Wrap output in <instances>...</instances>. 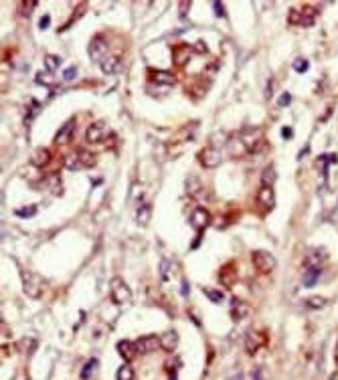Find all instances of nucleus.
I'll return each instance as SVG.
<instances>
[{"mask_svg":"<svg viewBox=\"0 0 338 380\" xmlns=\"http://www.w3.org/2000/svg\"><path fill=\"white\" fill-rule=\"evenodd\" d=\"M261 140H264V134H261L259 127H245L243 131L235 134V136L227 142V148H229V152H231L233 158H241V156H245V154L255 152V150L259 148Z\"/></svg>","mask_w":338,"mask_h":380,"instance_id":"1","label":"nucleus"},{"mask_svg":"<svg viewBox=\"0 0 338 380\" xmlns=\"http://www.w3.org/2000/svg\"><path fill=\"white\" fill-rule=\"evenodd\" d=\"M288 21L290 25H298V27H312L314 21H316V8L314 6H298V8H292L290 14H288Z\"/></svg>","mask_w":338,"mask_h":380,"instance_id":"2","label":"nucleus"},{"mask_svg":"<svg viewBox=\"0 0 338 380\" xmlns=\"http://www.w3.org/2000/svg\"><path fill=\"white\" fill-rule=\"evenodd\" d=\"M21 277H23V289L29 297H41L43 295V279L36 275V273H31V271H21Z\"/></svg>","mask_w":338,"mask_h":380,"instance_id":"3","label":"nucleus"},{"mask_svg":"<svg viewBox=\"0 0 338 380\" xmlns=\"http://www.w3.org/2000/svg\"><path fill=\"white\" fill-rule=\"evenodd\" d=\"M221 160H223V156H221L219 148H215V146H204L199 152V162L203 168H217L221 164Z\"/></svg>","mask_w":338,"mask_h":380,"instance_id":"4","label":"nucleus"},{"mask_svg":"<svg viewBox=\"0 0 338 380\" xmlns=\"http://www.w3.org/2000/svg\"><path fill=\"white\" fill-rule=\"evenodd\" d=\"M253 265L261 273H271L275 269V257L270 251H253Z\"/></svg>","mask_w":338,"mask_h":380,"instance_id":"5","label":"nucleus"},{"mask_svg":"<svg viewBox=\"0 0 338 380\" xmlns=\"http://www.w3.org/2000/svg\"><path fill=\"white\" fill-rule=\"evenodd\" d=\"M111 297H114L116 303H126V301H130L132 291H130L128 285L124 283L122 277H114V279H111Z\"/></svg>","mask_w":338,"mask_h":380,"instance_id":"6","label":"nucleus"},{"mask_svg":"<svg viewBox=\"0 0 338 380\" xmlns=\"http://www.w3.org/2000/svg\"><path fill=\"white\" fill-rule=\"evenodd\" d=\"M89 57H91V61H96V63H102L103 59L107 57V43L103 41V36H93L91 39V43H89Z\"/></svg>","mask_w":338,"mask_h":380,"instance_id":"7","label":"nucleus"},{"mask_svg":"<svg viewBox=\"0 0 338 380\" xmlns=\"http://www.w3.org/2000/svg\"><path fill=\"white\" fill-rule=\"evenodd\" d=\"M257 204L261 208V213H270L271 208L275 206V194L271 186H261L257 192Z\"/></svg>","mask_w":338,"mask_h":380,"instance_id":"8","label":"nucleus"},{"mask_svg":"<svg viewBox=\"0 0 338 380\" xmlns=\"http://www.w3.org/2000/svg\"><path fill=\"white\" fill-rule=\"evenodd\" d=\"M158 348H162L158 336H142V338L136 340V350H138V354H150V352H154V350H158Z\"/></svg>","mask_w":338,"mask_h":380,"instance_id":"9","label":"nucleus"},{"mask_svg":"<svg viewBox=\"0 0 338 380\" xmlns=\"http://www.w3.org/2000/svg\"><path fill=\"white\" fill-rule=\"evenodd\" d=\"M264 344H266V336L261 332H257V330H249L247 332V336H245V350L249 354H255Z\"/></svg>","mask_w":338,"mask_h":380,"instance_id":"10","label":"nucleus"},{"mask_svg":"<svg viewBox=\"0 0 338 380\" xmlns=\"http://www.w3.org/2000/svg\"><path fill=\"white\" fill-rule=\"evenodd\" d=\"M191 224H193L199 233H203L204 229L211 224V213H209L206 208H203V206H199V208L191 215Z\"/></svg>","mask_w":338,"mask_h":380,"instance_id":"11","label":"nucleus"},{"mask_svg":"<svg viewBox=\"0 0 338 380\" xmlns=\"http://www.w3.org/2000/svg\"><path fill=\"white\" fill-rule=\"evenodd\" d=\"M326 257H328V253H326V249H324V247L310 249L308 255H306L304 265L306 267H322V265H324V261H326Z\"/></svg>","mask_w":338,"mask_h":380,"instance_id":"12","label":"nucleus"},{"mask_svg":"<svg viewBox=\"0 0 338 380\" xmlns=\"http://www.w3.org/2000/svg\"><path fill=\"white\" fill-rule=\"evenodd\" d=\"M249 306L243 301V299H239V297H233L231 299V308H229V314H231V317L235 319V321H241V319H245V317L249 316Z\"/></svg>","mask_w":338,"mask_h":380,"instance_id":"13","label":"nucleus"},{"mask_svg":"<svg viewBox=\"0 0 338 380\" xmlns=\"http://www.w3.org/2000/svg\"><path fill=\"white\" fill-rule=\"evenodd\" d=\"M105 131H107V126H105L103 122H93L91 126L87 127V131H85V138H87V142H91V144H98V142H102V140H103Z\"/></svg>","mask_w":338,"mask_h":380,"instance_id":"14","label":"nucleus"},{"mask_svg":"<svg viewBox=\"0 0 338 380\" xmlns=\"http://www.w3.org/2000/svg\"><path fill=\"white\" fill-rule=\"evenodd\" d=\"M150 73V81L152 83H158V85H166V87H172L174 85V75L170 71H160V69H152L148 71Z\"/></svg>","mask_w":338,"mask_h":380,"instance_id":"15","label":"nucleus"},{"mask_svg":"<svg viewBox=\"0 0 338 380\" xmlns=\"http://www.w3.org/2000/svg\"><path fill=\"white\" fill-rule=\"evenodd\" d=\"M73 131H75V120H69V122H65V124L61 126V129L57 131V136H55V144H57V146H65L69 140H71Z\"/></svg>","mask_w":338,"mask_h":380,"instance_id":"16","label":"nucleus"},{"mask_svg":"<svg viewBox=\"0 0 338 380\" xmlns=\"http://www.w3.org/2000/svg\"><path fill=\"white\" fill-rule=\"evenodd\" d=\"M100 67H102V71L105 75H116V73L122 71V61L116 55H107L102 63H100Z\"/></svg>","mask_w":338,"mask_h":380,"instance_id":"17","label":"nucleus"},{"mask_svg":"<svg viewBox=\"0 0 338 380\" xmlns=\"http://www.w3.org/2000/svg\"><path fill=\"white\" fill-rule=\"evenodd\" d=\"M116 350H118V354H120L126 362H130V360L134 358V354H138V350H136V342H130V340H122V342H118Z\"/></svg>","mask_w":338,"mask_h":380,"instance_id":"18","label":"nucleus"},{"mask_svg":"<svg viewBox=\"0 0 338 380\" xmlns=\"http://www.w3.org/2000/svg\"><path fill=\"white\" fill-rule=\"evenodd\" d=\"M191 55H193V49L189 45H178L174 49V63L184 67V65L191 61Z\"/></svg>","mask_w":338,"mask_h":380,"instance_id":"19","label":"nucleus"},{"mask_svg":"<svg viewBox=\"0 0 338 380\" xmlns=\"http://www.w3.org/2000/svg\"><path fill=\"white\" fill-rule=\"evenodd\" d=\"M160 346H162V350H166V352H174L176 350V346H178V334H176V330H168V332L162 334Z\"/></svg>","mask_w":338,"mask_h":380,"instance_id":"20","label":"nucleus"},{"mask_svg":"<svg viewBox=\"0 0 338 380\" xmlns=\"http://www.w3.org/2000/svg\"><path fill=\"white\" fill-rule=\"evenodd\" d=\"M31 162L36 168H43V166H47L51 162V152L47 148H36L33 152V156H31Z\"/></svg>","mask_w":338,"mask_h":380,"instance_id":"21","label":"nucleus"},{"mask_svg":"<svg viewBox=\"0 0 338 380\" xmlns=\"http://www.w3.org/2000/svg\"><path fill=\"white\" fill-rule=\"evenodd\" d=\"M235 267H233V263H227L223 269H221V273H219V279H221V283L225 285V287H231V285L235 283Z\"/></svg>","mask_w":338,"mask_h":380,"instance_id":"22","label":"nucleus"},{"mask_svg":"<svg viewBox=\"0 0 338 380\" xmlns=\"http://www.w3.org/2000/svg\"><path fill=\"white\" fill-rule=\"evenodd\" d=\"M184 190H186V194H189V196L197 198V196L203 192V182L199 180V176H189V178H186V186H184Z\"/></svg>","mask_w":338,"mask_h":380,"instance_id":"23","label":"nucleus"},{"mask_svg":"<svg viewBox=\"0 0 338 380\" xmlns=\"http://www.w3.org/2000/svg\"><path fill=\"white\" fill-rule=\"evenodd\" d=\"M150 217H152V206H150L148 202L140 204V206H138V211H136V222L144 226V224H148Z\"/></svg>","mask_w":338,"mask_h":380,"instance_id":"24","label":"nucleus"},{"mask_svg":"<svg viewBox=\"0 0 338 380\" xmlns=\"http://www.w3.org/2000/svg\"><path fill=\"white\" fill-rule=\"evenodd\" d=\"M322 273V267H306V273H304V287H312L316 285L318 277Z\"/></svg>","mask_w":338,"mask_h":380,"instance_id":"25","label":"nucleus"},{"mask_svg":"<svg viewBox=\"0 0 338 380\" xmlns=\"http://www.w3.org/2000/svg\"><path fill=\"white\" fill-rule=\"evenodd\" d=\"M79 160H81V168H93L98 164V156L89 150H79Z\"/></svg>","mask_w":338,"mask_h":380,"instance_id":"26","label":"nucleus"},{"mask_svg":"<svg viewBox=\"0 0 338 380\" xmlns=\"http://www.w3.org/2000/svg\"><path fill=\"white\" fill-rule=\"evenodd\" d=\"M63 164H65V168H69V170H81L79 150H75V152H69L67 156H65V160H63Z\"/></svg>","mask_w":338,"mask_h":380,"instance_id":"27","label":"nucleus"},{"mask_svg":"<svg viewBox=\"0 0 338 380\" xmlns=\"http://www.w3.org/2000/svg\"><path fill=\"white\" fill-rule=\"evenodd\" d=\"M172 271H174V263L170 259H162L160 261V277H162V281H168L172 277Z\"/></svg>","mask_w":338,"mask_h":380,"instance_id":"28","label":"nucleus"},{"mask_svg":"<svg viewBox=\"0 0 338 380\" xmlns=\"http://www.w3.org/2000/svg\"><path fill=\"white\" fill-rule=\"evenodd\" d=\"M326 303H328V299L322 297V295H314V297H308L306 299V306L310 310H322V308H326Z\"/></svg>","mask_w":338,"mask_h":380,"instance_id":"29","label":"nucleus"},{"mask_svg":"<svg viewBox=\"0 0 338 380\" xmlns=\"http://www.w3.org/2000/svg\"><path fill=\"white\" fill-rule=\"evenodd\" d=\"M116 380H134V368L130 364H122L116 372Z\"/></svg>","mask_w":338,"mask_h":380,"instance_id":"30","label":"nucleus"},{"mask_svg":"<svg viewBox=\"0 0 338 380\" xmlns=\"http://www.w3.org/2000/svg\"><path fill=\"white\" fill-rule=\"evenodd\" d=\"M59 65H61V57H57V55H47L45 57V67H47L49 73H55L59 69Z\"/></svg>","mask_w":338,"mask_h":380,"instance_id":"31","label":"nucleus"},{"mask_svg":"<svg viewBox=\"0 0 338 380\" xmlns=\"http://www.w3.org/2000/svg\"><path fill=\"white\" fill-rule=\"evenodd\" d=\"M275 182V170H273V166H268L264 172H261V184L264 186H271Z\"/></svg>","mask_w":338,"mask_h":380,"instance_id":"32","label":"nucleus"},{"mask_svg":"<svg viewBox=\"0 0 338 380\" xmlns=\"http://www.w3.org/2000/svg\"><path fill=\"white\" fill-rule=\"evenodd\" d=\"M34 81H36L39 85H53L55 77H53V73H49V71H41V73H36Z\"/></svg>","mask_w":338,"mask_h":380,"instance_id":"33","label":"nucleus"},{"mask_svg":"<svg viewBox=\"0 0 338 380\" xmlns=\"http://www.w3.org/2000/svg\"><path fill=\"white\" fill-rule=\"evenodd\" d=\"M36 4H39L36 0H23L21 6H18V8H21V14H23V16H31L33 10L36 8Z\"/></svg>","mask_w":338,"mask_h":380,"instance_id":"34","label":"nucleus"},{"mask_svg":"<svg viewBox=\"0 0 338 380\" xmlns=\"http://www.w3.org/2000/svg\"><path fill=\"white\" fill-rule=\"evenodd\" d=\"M96 368H98V360H96V358H91V360H89V362H87V364L83 366V370H81V378H83V380H89Z\"/></svg>","mask_w":338,"mask_h":380,"instance_id":"35","label":"nucleus"},{"mask_svg":"<svg viewBox=\"0 0 338 380\" xmlns=\"http://www.w3.org/2000/svg\"><path fill=\"white\" fill-rule=\"evenodd\" d=\"M49 186H51V192H53L55 196H59V194L63 192V188H61V176H59V174H53V176L49 178Z\"/></svg>","mask_w":338,"mask_h":380,"instance_id":"36","label":"nucleus"},{"mask_svg":"<svg viewBox=\"0 0 338 380\" xmlns=\"http://www.w3.org/2000/svg\"><path fill=\"white\" fill-rule=\"evenodd\" d=\"M14 215H16V217H21V219H31V217H34V215H36V206H34V204H31V206L16 208V211H14Z\"/></svg>","mask_w":338,"mask_h":380,"instance_id":"37","label":"nucleus"},{"mask_svg":"<svg viewBox=\"0 0 338 380\" xmlns=\"http://www.w3.org/2000/svg\"><path fill=\"white\" fill-rule=\"evenodd\" d=\"M204 295H206L211 301H215V303H221V301H223V291H219V289L204 287Z\"/></svg>","mask_w":338,"mask_h":380,"instance_id":"38","label":"nucleus"},{"mask_svg":"<svg viewBox=\"0 0 338 380\" xmlns=\"http://www.w3.org/2000/svg\"><path fill=\"white\" fill-rule=\"evenodd\" d=\"M251 380H270V374L264 366H257L253 372H251Z\"/></svg>","mask_w":338,"mask_h":380,"instance_id":"39","label":"nucleus"},{"mask_svg":"<svg viewBox=\"0 0 338 380\" xmlns=\"http://www.w3.org/2000/svg\"><path fill=\"white\" fill-rule=\"evenodd\" d=\"M294 69H296V73H306L308 71V61L306 59H302V57H298V59H294Z\"/></svg>","mask_w":338,"mask_h":380,"instance_id":"40","label":"nucleus"},{"mask_svg":"<svg viewBox=\"0 0 338 380\" xmlns=\"http://www.w3.org/2000/svg\"><path fill=\"white\" fill-rule=\"evenodd\" d=\"M75 77H77V69H75V67H67V69L63 71V79H65V81H73Z\"/></svg>","mask_w":338,"mask_h":380,"instance_id":"41","label":"nucleus"},{"mask_svg":"<svg viewBox=\"0 0 338 380\" xmlns=\"http://www.w3.org/2000/svg\"><path fill=\"white\" fill-rule=\"evenodd\" d=\"M290 101H292V95L290 93H281L279 95V99H277L279 107H288V105H290Z\"/></svg>","mask_w":338,"mask_h":380,"instance_id":"42","label":"nucleus"},{"mask_svg":"<svg viewBox=\"0 0 338 380\" xmlns=\"http://www.w3.org/2000/svg\"><path fill=\"white\" fill-rule=\"evenodd\" d=\"M213 10H215V14L217 16H223V2H213Z\"/></svg>","mask_w":338,"mask_h":380,"instance_id":"43","label":"nucleus"},{"mask_svg":"<svg viewBox=\"0 0 338 380\" xmlns=\"http://www.w3.org/2000/svg\"><path fill=\"white\" fill-rule=\"evenodd\" d=\"M189 8H191V2H180V16H186L189 14Z\"/></svg>","mask_w":338,"mask_h":380,"instance_id":"44","label":"nucleus"},{"mask_svg":"<svg viewBox=\"0 0 338 380\" xmlns=\"http://www.w3.org/2000/svg\"><path fill=\"white\" fill-rule=\"evenodd\" d=\"M39 27H41V29H43V31H45V29H47V27H49V16H47V14H45V16H43V18H41V25H39Z\"/></svg>","mask_w":338,"mask_h":380,"instance_id":"45","label":"nucleus"},{"mask_svg":"<svg viewBox=\"0 0 338 380\" xmlns=\"http://www.w3.org/2000/svg\"><path fill=\"white\" fill-rule=\"evenodd\" d=\"M180 293H182L184 297L189 295V283H186V281H182V285H180Z\"/></svg>","mask_w":338,"mask_h":380,"instance_id":"46","label":"nucleus"},{"mask_svg":"<svg viewBox=\"0 0 338 380\" xmlns=\"http://www.w3.org/2000/svg\"><path fill=\"white\" fill-rule=\"evenodd\" d=\"M284 136H286V140H288V138L292 136V129H290V127H284Z\"/></svg>","mask_w":338,"mask_h":380,"instance_id":"47","label":"nucleus"},{"mask_svg":"<svg viewBox=\"0 0 338 380\" xmlns=\"http://www.w3.org/2000/svg\"><path fill=\"white\" fill-rule=\"evenodd\" d=\"M170 380H176V370H174V368L170 370Z\"/></svg>","mask_w":338,"mask_h":380,"instance_id":"48","label":"nucleus"},{"mask_svg":"<svg viewBox=\"0 0 338 380\" xmlns=\"http://www.w3.org/2000/svg\"><path fill=\"white\" fill-rule=\"evenodd\" d=\"M330 380H338V370H336V372H332V374H330Z\"/></svg>","mask_w":338,"mask_h":380,"instance_id":"49","label":"nucleus"},{"mask_svg":"<svg viewBox=\"0 0 338 380\" xmlns=\"http://www.w3.org/2000/svg\"><path fill=\"white\" fill-rule=\"evenodd\" d=\"M336 364H338V346H336Z\"/></svg>","mask_w":338,"mask_h":380,"instance_id":"50","label":"nucleus"}]
</instances>
